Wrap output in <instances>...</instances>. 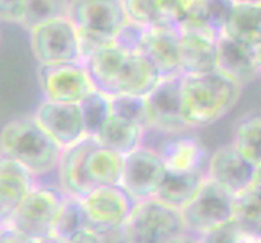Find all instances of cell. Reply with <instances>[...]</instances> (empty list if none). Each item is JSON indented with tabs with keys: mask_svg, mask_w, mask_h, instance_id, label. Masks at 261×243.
I'll use <instances>...</instances> for the list:
<instances>
[{
	"mask_svg": "<svg viewBox=\"0 0 261 243\" xmlns=\"http://www.w3.org/2000/svg\"><path fill=\"white\" fill-rule=\"evenodd\" d=\"M68 7L70 2H62V0H28L23 28L30 31L56 18L68 16Z\"/></svg>",
	"mask_w": 261,
	"mask_h": 243,
	"instance_id": "obj_30",
	"label": "cell"
},
{
	"mask_svg": "<svg viewBox=\"0 0 261 243\" xmlns=\"http://www.w3.org/2000/svg\"><path fill=\"white\" fill-rule=\"evenodd\" d=\"M159 138L156 145L148 146L159 152L167 174L175 175H206L210 160V149L204 143L195 137L193 131L164 137L156 131H151Z\"/></svg>",
	"mask_w": 261,
	"mask_h": 243,
	"instance_id": "obj_11",
	"label": "cell"
},
{
	"mask_svg": "<svg viewBox=\"0 0 261 243\" xmlns=\"http://www.w3.org/2000/svg\"><path fill=\"white\" fill-rule=\"evenodd\" d=\"M28 33L33 56L39 65L83 62L78 30L68 16L42 23Z\"/></svg>",
	"mask_w": 261,
	"mask_h": 243,
	"instance_id": "obj_6",
	"label": "cell"
},
{
	"mask_svg": "<svg viewBox=\"0 0 261 243\" xmlns=\"http://www.w3.org/2000/svg\"><path fill=\"white\" fill-rule=\"evenodd\" d=\"M256 169L248 164L230 145H222L210 152L206 178L229 195L237 196L253 185Z\"/></svg>",
	"mask_w": 261,
	"mask_h": 243,
	"instance_id": "obj_15",
	"label": "cell"
},
{
	"mask_svg": "<svg viewBox=\"0 0 261 243\" xmlns=\"http://www.w3.org/2000/svg\"><path fill=\"white\" fill-rule=\"evenodd\" d=\"M38 79L44 101L82 104L96 91L91 75L83 62L60 65H39Z\"/></svg>",
	"mask_w": 261,
	"mask_h": 243,
	"instance_id": "obj_9",
	"label": "cell"
},
{
	"mask_svg": "<svg viewBox=\"0 0 261 243\" xmlns=\"http://www.w3.org/2000/svg\"><path fill=\"white\" fill-rule=\"evenodd\" d=\"M0 41H2V33H0Z\"/></svg>",
	"mask_w": 261,
	"mask_h": 243,
	"instance_id": "obj_39",
	"label": "cell"
},
{
	"mask_svg": "<svg viewBox=\"0 0 261 243\" xmlns=\"http://www.w3.org/2000/svg\"><path fill=\"white\" fill-rule=\"evenodd\" d=\"M0 226H2V219H0Z\"/></svg>",
	"mask_w": 261,
	"mask_h": 243,
	"instance_id": "obj_40",
	"label": "cell"
},
{
	"mask_svg": "<svg viewBox=\"0 0 261 243\" xmlns=\"http://www.w3.org/2000/svg\"><path fill=\"white\" fill-rule=\"evenodd\" d=\"M125 157L117 152L96 146L89 151L85 162V174L93 188L102 186H120L123 177Z\"/></svg>",
	"mask_w": 261,
	"mask_h": 243,
	"instance_id": "obj_23",
	"label": "cell"
},
{
	"mask_svg": "<svg viewBox=\"0 0 261 243\" xmlns=\"http://www.w3.org/2000/svg\"><path fill=\"white\" fill-rule=\"evenodd\" d=\"M140 52L161 78H174L182 73V56H180V34L175 26H152L146 28Z\"/></svg>",
	"mask_w": 261,
	"mask_h": 243,
	"instance_id": "obj_16",
	"label": "cell"
},
{
	"mask_svg": "<svg viewBox=\"0 0 261 243\" xmlns=\"http://www.w3.org/2000/svg\"><path fill=\"white\" fill-rule=\"evenodd\" d=\"M221 36L256 49L261 44V2H233Z\"/></svg>",
	"mask_w": 261,
	"mask_h": 243,
	"instance_id": "obj_20",
	"label": "cell"
},
{
	"mask_svg": "<svg viewBox=\"0 0 261 243\" xmlns=\"http://www.w3.org/2000/svg\"><path fill=\"white\" fill-rule=\"evenodd\" d=\"M38 186L36 177L13 159L0 156V219L7 224L28 195Z\"/></svg>",
	"mask_w": 261,
	"mask_h": 243,
	"instance_id": "obj_17",
	"label": "cell"
},
{
	"mask_svg": "<svg viewBox=\"0 0 261 243\" xmlns=\"http://www.w3.org/2000/svg\"><path fill=\"white\" fill-rule=\"evenodd\" d=\"M167 170L159 152L141 146L125 157L122 188L138 204L156 200Z\"/></svg>",
	"mask_w": 261,
	"mask_h": 243,
	"instance_id": "obj_10",
	"label": "cell"
},
{
	"mask_svg": "<svg viewBox=\"0 0 261 243\" xmlns=\"http://www.w3.org/2000/svg\"><path fill=\"white\" fill-rule=\"evenodd\" d=\"M206 175H175L167 174L156 200L177 211H184L200 192Z\"/></svg>",
	"mask_w": 261,
	"mask_h": 243,
	"instance_id": "obj_25",
	"label": "cell"
},
{
	"mask_svg": "<svg viewBox=\"0 0 261 243\" xmlns=\"http://www.w3.org/2000/svg\"><path fill=\"white\" fill-rule=\"evenodd\" d=\"M256 190H259V192H261V188H256Z\"/></svg>",
	"mask_w": 261,
	"mask_h": 243,
	"instance_id": "obj_41",
	"label": "cell"
},
{
	"mask_svg": "<svg viewBox=\"0 0 261 243\" xmlns=\"http://www.w3.org/2000/svg\"><path fill=\"white\" fill-rule=\"evenodd\" d=\"M82 203L89 226L97 233L125 227L138 204L122 186L94 188L83 198Z\"/></svg>",
	"mask_w": 261,
	"mask_h": 243,
	"instance_id": "obj_12",
	"label": "cell"
},
{
	"mask_svg": "<svg viewBox=\"0 0 261 243\" xmlns=\"http://www.w3.org/2000/svg\"><path fill=\"white\" fill-rule=\"evenodd\" d=\"M86 229H91V226H89V221H88V215H86L82 200L65 196L60 214H59V219H57L54 237L67 241Z\"/></svg>",
	"mask_w": 261,
	"mask_h": 243,
	"instance_id": "obj_26",
	"label": "cell"
},
{
	"mask_svg": "<svg viewBox=\"0 0 261 243\" xmlns=\"http://www.w3.org/2000/svg\"><path fill=\"white\" fill-rule=\"evenodd\" d=\"M232 0H204V16L213 28L222 34L224 26L232 12Z\"/></svg>",
	"mask_w": 261,
	"mask_h": 243,
	"instance_id": "obj_32",
	"label": "cell"
},
{
	"mask_svg": "<svg viewBox=\"0 0 261 243\" xmlns=\"http://www.w3.org/2000/svg\"><path fill=\"white\" fill-rule=\"evenodd\" d=\"M64 200L65 195L57 188L38 185L7 224L34 243L52 238Z\"/></svg>",
	"mask_w": 261,
	"mask_h": 243,
	"instance_id": "obj_5",
	"label": "cell"
},
{
	"mask_svg": "<svg viewBox=\"0 0 261 243\" xmlns=\"http://www.w3.org/2000/svg\"><path fill=\"white\" fill-rule=\"evenodd\" d=\"M96 146L94 138H86L78 145L67 148L62 152V157L57 167L59 177V190L68 198H83L91 193L94 188L89 185L86 174H85V162L89 154V151Z\"/></svg>",
	"mask_w": 261,
	"mask_h": 243,
	"instance_id": "obj_18",
	"label": "cell"
},
{
	"mask_svg": "<svg viewBox=\"0 0 261 243\" xmlns=\"http://www.w3.org/2000/svg\"><path fill=\"white\" fill-rule=\"evenodd\" d=\"M0 243H34V241H31L28 237L21 235L20 232H16L8 224H2L0 226Z\"/></svg>",
	"mask_w": 261,
	"mask_h": 243,
	"instance_id": "obj_35",
	"label": "cell"
},
{
	"mask_svg": "<svg viewBox=\"0 0 261 243\" xmlns=\"http://www.w3.org/2000/svg\"><path fill=\"white\" fill-rule=\"evenodd\" d=\"M33 117L62 149L71 148L89 138L80 104L42 101Z\"/></svg>",
	"mask_w": 261,
	"mask_h": 243,
	"instance_id": "obj_13",
	"label": "cell"
},
{
	"mask_svg": "<svg viewBox=\"0 0 261 243\" xmlns=\"http://www.w3.org/2000/svg\"><path fill=\"white\" fill-rule=\"evenodd\" d=\"M68 18L78 30L82 60L115 44L117 34L128 23L123 0H75Z\"/></svg>",
	"mask_w": 261,
	"mask_h": 243,
	"instance_id": "obj_4",
	"label": "cell"
},
{
	"mask_svg": "<svg viewBox=\"0 0 261 243\" xmlns=\"http://www.w3.org/2000/svg\"><path fill=\"white\" fill-rule=\"evenodd\" d=\"M28 0H10V2H0V21L5 23H24Z\"/></svg>",
	"mask_w": 261,
	"mask_h": 243,
	"instance_id": "obj_34",
	"label": "cell"
},
{
	"mask_svg": "<svg viewBox=\"0 0 261 243\" xmlns=\"http://www.w3.org/2000/svg\"><path fill=\"white\" fill-rule=\"evenodd\" d=\"M146 33V28H143L140 24H135L128 21L127 24L120 30V33L117 34L115 44L119 47L128 50V52H140L143 36Z\"/></svg>",
	"mask_w": 261,
	"mask_h": 243,
	"instance_id": "obj_33",
	"label": "cell"
},
{
	"mask_svg": "<svg viewBox=\"0 0 261 243\" xmlns=\"http://www.w3.org/2000/svg\"><path fill=\"white\" fill-rule=\"evenodd\" d=\"M38 243H65L64 240H59L56 237H52V238H47V240H42V241H38Z\"/></svg>",
	"mask_w": 261,
	"mask_h": 243,
	"instance_id": "obj_38",
	"label": "cell"
},
{
	"mask_svg": "<svg viewBox=\"0 0 261 243\" xmlns=\"http://www.w3.org/2000/svg\"><path fill=\"white\" fill-rule=\"evenodd\" d=\"M218 41L208 36L180 34V56L184 75H203L216 68Z\"/></svg>",
	"mask_w": 261,
	"mask_h": 243,
	"instance_id": "obj_22",
	"label": "cell"
},
{
	"mask_svg": "<svg viewBox=\"0 0 261 243\" xmlns=\"http://www.w3.org/2000/svg\"><path fill=\"white\" fill-rule=\"evenodd\" d=\"M96 91L109 97H148L163 79L141 52H128L117 44L107 46L83 60Z\"/></svg>",
	"mask_w": 261,
	"mask_h": 243,
	"instance_id": "obj_1",
	"label": "cell"
},
{
	"mask_svg": "<svg viewBox=\"0 0 261 243\" xmlns=\"http://www.w3.org/2000/svg\"><path fill=\"white\" fill-rule=\"evenodd\" d=\"M200 243H203V241H200Z\"/></svg>",
	"mask_w": 261,
	"mask_h": 243,
	"instance_id": "obj_42",
	"label": "cell"
},
{
	"mask_svg": "<svg viewBox=\"0 0 261 243\" xmlns=\"http://www.w3.org/2000/svg\"><path fill=\"white\" fill-rule=\"evenodd\" d=\"M93 138L99 146L127 157L133 151H137L145 145L146 130L137 123L111 115Z\"/></svg>",
	"mask_w": 261,
	"mask_h": 243,
	"instance_id": "obj_21",
	"label": "cell"
},
{
	"mask_svg": "<svg viewBox=\"0 0 261 243\" xmlns=\"http://www.w3.org/2000/svg\"><path fill=\"white\" fill-rule=\"evenodd\" d=\"M244 86L219 70L203 75H182V119L192 131L213 127L236 109Z\"/></svg>",
	"mask_w": 261,
	"mask_h": 243,
	"instance_id": "obj_2",
	"label": "cell"
},
{
	"mask_svg": "<svg viewBox=\"0 0 261 243\" xmlns=\"http://www.w3.org/2000/svg\"><path fill=\"white\" fill-rule=\"evenodd\" d=\"M125 13L128 21L143 28L164 26L159 0H123Z\"/></svg>",
	"mask_w": 261,
	"mask_h": 243,
	"instance_id": "obj_31",
	"label": "cell"
},
{
	"mask_svg": "<svg viewBox=\"0 0 261 243\" xmlns=\"http://www.w3.org/2000/svg\"><path fill=\"white\" fill-rule=\"evenodd\" d=\"M65 243H104L102 237L93 229H86L82 233H78L73 238L67 240Z\"/></svg>",
	"mask_w": 261,
	"mask_h": 243,
	"instance_id": "obj_36",
	"label": "cell"
},
{
	"mask_svg": "<svg viewBox=\"0 0 261 243\" xmlns=\"http://www.w3.org/2000/svg\"><path fill=\"white\" fill-rule=\"evenodd\" d=\"M182 75L161 79L156 89L148 97L151 128L164 137H174L192 131L182 119V99H180Z\"/></svg>",
	"mask_w": 261,
	"mask_h": 243,
	"instance_id": "obj_14",
	"label": "cell"
},
{
	"mask_svg": "<svg viewBox=\"0 0 261 243\" xmlns=\"http://www.w3.org/2000/svg\"><path fill=\"white\" fill-rule=\"evenodd\" d=\"M111 102H112V115L127 122L137 123L146 131L151 128L149 107L146 97L117 96V97H111Z\"/></svg>",
	"mask_w": 261,
	"mask_h": 243,
	"instance_id": "obj_28",
	"label": "cell"
},
{
	"mask_svg": "<svg viewBox=\"0 0 261 243\" xmlns=\"http://www.w3.org/2000/svg\"><path fill=\"white\" fill-rule=\"evenodd\" d=\"M185 230L203 238L233 222V196L204 180L200 192L182 211Z\"/></svg>",
	"mask_w": 261,
	"mask_h": 243,
	"instance_id": "obj_7",
	"label": "cell"
},
{
	"mask_svg": "<svg viewBox=\"0 0 261 243\" xmlns=\"http://www.w3.org/2000/svg\"><path fill=\"white\" fill-rule=\"evenodd\" d=\"M233 222L244 230L261 233V192L255 186L233 196Z\"/></svg>",
	"mask_w": 261,
	"mask_h": 243,
	"instance_id": "obj_27",
	"label": "cell"
},
{
	"mask_svg": "<svg viewBox=\"0 0 261 243\" xmlns=\"http://www.w3.org/2000/svg\"><path fill=\"white\" fill-rule=\"evenodd\" d=\"M125 230L130 243H174L187 232L182 211L158 200L137 204Z\"/></svg>",
	"mask_w": 261,
	"mask_h": 243,
	"instance_id": "obj_8",
	"label": "cell"
},
{
	"mask_svg": "<svg viewBox=\"0 0 261 243\" xmlns=\"http://www.w3.org/2000/svg\"><path fill=\"white\" fill-rule=\"evenodd\" d=\"M255 62H256V68H258V73L261 78V44L255 49Z\"/></svg>",
	"mask_w": 261,
	"mask_h": 243,
	"instance_id": "obj_37",
	"label": "cell"
},
{
	"mask_svg": "<svg viewBox=\"0 0 261 243\" xmlns=\"http://www.w3.org/2000/svg\"><path fill=\"white\" fill-rule=\"evenodd\" d=\"M216 68L244 88L259 78L255 62V49L227 39L224 36H221L218 41Z\"/></svg>",
	"mask_w": 261,
	"mask_h": 243,
	"instance_id": "obj_19",
	"label": "cell"
},
{
	"mask_svg": "<svg viewBox=\"0 0 261 243\" xmlns=\"http://www.w3.org/2000/svg\"><path fill=\"white\" fill-rule=\"evenodd\" d=\"M230 145L248 164L261 169V112L244 114L237 120Z\"/></svg>",
	"mask_w": 261,
	"mask_h": 243,
	"instance_id": "obj_24",
	"label": "cell"
},
{
	"mask_svg": "<svg viewBox=\"0 0 261 243\" xmlns=\"http://www.w3.org/2000/svg\"><path fill=\"white\" fill-rule=\"evenodd\" d=\"M62 152L33 115L13 119L0 131V156L13 159L34 177L57 170Z\"/></svg>",
	"mask_w": 261,
	"mask_h": 243,
	"instance_id": "obj_3",
	"label": "cell"
},
{
	"mask_svg": "<svg viewBox=\"0 0 261 243\" xmlns=\"http://www.w3.org/2000/svg\"><path fill=\"white\" fill-rule=\"evenodd\" d=\"M80 109L83 114L88 137L93 138L97 130L102 127V123L112 115V102L109 96L94 91L80 104Z\"/></svg>",
	"mask_w": 261,
	"mask_h": 243,
	"instance_id": "obj_29",
	"label": "cell"
}]
</instances>
